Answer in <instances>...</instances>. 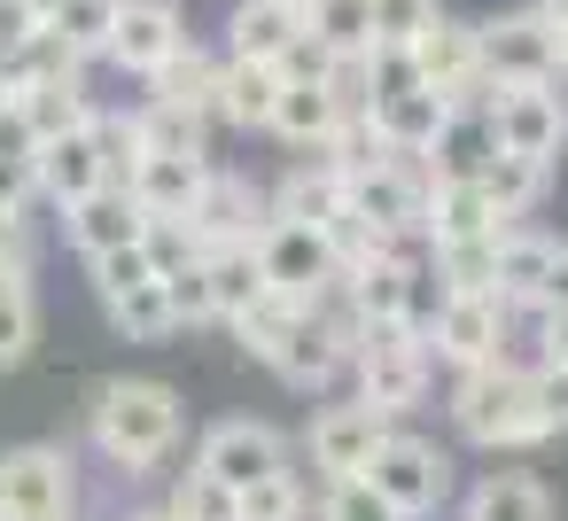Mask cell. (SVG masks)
Returning a JSON list of instances; mask_svg holds the SVG:
<instances>
[{
	"instance_id": "25",
	"label": "cell",
	"mask_w": 568,
	"mask_h": 521,
	"mask_svg": "<svg viewBox=\"0 0 568 521\" xmlns=\"http://www.w3.org/2000/svg\"><path fill=\"white\" fill-rule=\"evenodd\" d=\"M273 211L281 218H304V226H327V218H343L351 211V180L320 156V164H296L281 187H273Z\"/></svg>"
},
{
	"instance_id": "13",
	"label": "cell",
	"mask_w": 568,
	"mask_h": 521,
	"mask_svg": "<svg viewBox=\"0 0 568 521\" xmlns=\"http://www.w3.org/2000/svg\"><path fill=\"white\" fill-rule=\"evenodd\" d=\"M195 467H211L219 482L250 490V482H265V474L288 467V443H281V428H265V420H219V428L203 436Z\"/></svg>"
},
{
	"instance_id": "12",
	"label": "cell",
	"mask_w": 568,
	"mask_h": 521,
	"mask_svg": "<svg viewBox=\"0 0 568 521\" xmlns=\"http://www.w3.org/2000/svg\"><path fill=\"white\" fill-rule=\"evenodd\" d=\"M180 48H187V24H180L172 0H125V9H118V32H110V63L118 71L156 79Z\"/></svg>"
},
{
	"instance_id": "4",
	"label": "cell",
	"mask_w": 568,
	"mask_h": 521,
	"mask_svg": "<svg viewBox=\"0 0 568 521\" xmlns=\"http://www.w3.org/2000/svg\"><path fill=\"white\" fill-rule=\"evenodd\" d=\"M506 319H514V304L498 296V288H452L444 296V311H436V335H428V350L444 358V366H490V358H506Z\"/></svg>"
},
{
	"instance_id": "59",
	"label": "cell",
	"mask_w": 568,
	"mask_h": 521,
	"mask_svg": "<svg viewBox=\"0 0 568 521\" xmlns=\"http://www.w3.org/2000/svg\"><path fill=\"white\" fill-rule=\"evenodd\" d=\"M288 9H304V17H312V9H320V0H288Z\"/></svg>"
},
{
	"instance_id": "31",
	"label": "cell",
	"mask_w": 568,
	"mask_h": 521,
	"mask_svg": "<svg viewBox=\"0 0 568 521\" xmlns=\"http://www.w3.org/2000/svg\"><path fill=\"white\" fill-rule=\"evenodd\" d=\"M40 343V304H32V273L0 265V374H17Z\"/></svg>"
},
{
	"instance_id": "5",
	"label": "cell",
	"mask_w": 568,
	"mask_h": 521,
	"mask_svg": "<svg viewBox=\"0 0 568 521\" xmlns=\"http://www.w3.org/2000/svg\"><path fill=\"white\" fill-rule=\"evenodd\" d=\"M428 172H420V156H389V164H374V172H351V211L358 218H374L389 242H413V234H428Z\"/></svg>"
},
{
	"instance_id": "36",
	"label": "cell",
	"mask_w": 568,
	"mask_h": 521,
	"mask_svg": "<svg viewBox=\"0 0 568 521\" xmlns=\"http://www.w3.org/2000/svg\"><path fill=\"white\" fill-rule=\"evenodd\" d=\"M110 319H118L125 343H164V335L180 327V304H172L164 280H141V288H125V296L110 304Z\"/></svg>"
},
{
	"instance_id": "27",
	"label": "cell",
	"mask_w": 568,
	"mask_h": 521,
	"mask_svg": "<svg viewBox=\"0 0 568 521\" xmlns=\"http://www.w3.org/2000/svg\"><path fill=\"white\" fill-rule=\"evenodd\" d=\"M203 265H211V296H219V319H242L273 280H265V257H257V242H219V249H203Z\"/></svg>"
},
{
	"instance_id": "35",
	"label": "cell",
	"mask_w": 568,
	"mask_h": 521,
	"mask_svg": "<svg viewBox=\"0 0 568 521\" xmlns=\"http://www.w3.org/2000/svg\"><path fill=\"white\" fill-rule=\"evenodd\" d=\"M483 195H490L506 218H529V211H537V195H545V164H537V156L498 149V156L483 164Z\"/></svg>"
},
{
	"instance_id": "26",
	"label": "cell",
	"mask_w": 568,
	"mask_h": 521,
	"mask_svg": "<svg viewBox=\"0 0 568 521\" xmlns=\"http://www.w3.org/2000/svg\"><path fill=\"white\" fill-rule=\"evenodd\" d=\"M498 156V133H490V110H459L444 125V141L428 149V180H483V164Z\"/></svg>"
},
{
	"instance_id": "20",
	"label": "cell",
	"mask_w": 568,
	"mask_h": 521,
	"mask_svg": "<svg viewBox=\"0 0 568 521\" xmlns=\"http://www.w3.org/2000/svg\"><path fill=\"white\" fill-rule=\"evenodd\" d=\"M459 110L436 94V86H413V94H389V102H374V125H382V141L397 149V156H428L436 141H444V125H452Z\"/></svg>"
},
{
	"instance_id": "10",
	"label": "cell",
	"mask_w": 568,
	"mask_h": 521,
	"mask_svg": "<svg viewBox=\"0 0 568 521\" xmlns=\"http://www.w3.org/2000/svg\"><path fill=\"white\" fill-rule=\"evenodd\" d=\"M0 521H71V459L24 443L0 459Z\"/></svg>"
},
{
	"instance_id": "6",
	"label": "cell",
	"mask_w": 568,
	"mask_h": 521,
	"mask_svg": "<svg viewBox=\"0 0 568 521\" xmlns=\"http://www.w3.org/2000/svg\"><path fill=\"white\" fill-rule=\"evenodd\" d=\"M257 257H265V280H273L281 296H296V304H312V296L343 273L327 226H304V218H281V211L257 226Z\"/></svg>"
},
{
	"instance_id": "52",
	"label": "cell",
	"mask_w": 568,
	"mask_h": 521,
	"mask_svg": "<svg viewBox=\"0 0 568 521\" xmlns=\"http://www.w3.org/2000/svg\"><path fill=\"white\" fill-rule=\"evenodd\" d=\"M537 358H545V366H568V304H545V327H537Z\"/></svg>"
},
{
	"instance_id": "39",
	"label": "cell",
	"mask_w": 568,
	"mask_h": 521,
	"mask_svg": "<svg viewBox=\"0 0 568 521\" xmlns=\"http://www.w3.org/2000/svg\"><path fill=\"white\" fill-rule=\"evenodd\" d=\"M312 32H320L335 55H358V48H374V9H366V0H320V9H312Z\"/></svg>"
},
{
	"instance_id": "54",
	"label": "cell",
	"mask_w": 568,
	"mask_h": 521,
	"mask_svg": "<svg viewBox=\"0 0 568 521\" xmlns=\"http://www.w3.org/2000/svg\"><path fill=\"white\" fill-rule=\"evenodd\" d=\"M545 304H568V242H560V257H552V280H545ZM537 304V311H545Z\"/></svg>"
},
{
	"instance_id": "19",
	"label": "cell",
	"mask_w": 568,
	"mask_h": 521,
	"mask_svg": "<svg viewBox=\"0 0 568 521\" xmlns=\"http://www.w3.org/2000/svg\"><path fill=\"white\" fill-rule=\"evenodd\" d=\"M304 32H312V17H304V9H288V0H242V9L226 17V55L281 63Z\"/></svg>"
},
{
	"instance_id": "24",
	"label": "cell",
	"mask_w": 568,
	"mask_h": 521,
	"mask_svg": "<svg viewBox=\"0 0 568 521\" xmlns=\"http://www.w3.org/2000/svg\"><path fill=\"white\" fill-rule=\"evenodd\" d=\"M335 125H343V110H335V94L320 86V79H288L281 86V110H273V133L288 141V149H327L335 141Z\"/></svg>"
},
{
	"instance_id": "17",
	"label": "cell",
	"mask_w": 568,
	"mask_h": 521,
	"mask_svg": "<svg viewBox=\"0 0 568 521\" xmlns=\"http://www.w3.org/2000/svg\"><path fill=\"white\" fill-rule=\"evenodd\" d=\"M187 218H195V234L219 249V242H257V226L273 218V203H257V187H250V180L211 172V187H203V203H195Z\"/></svg>"
},
{
	"instance_id": "58",
	"label": "cell",
	"mask_w": 568,
	"mask_h": 521,
	"mask_svg": "<svg viewBox=\"0 0 568 521\" xmlns=\"http://www.w3.org/2000/svg\"><path fill=\"white\" fill-rule=\"evenodd\" d=\"M560 79H568V24H560Z\"/></svg>"
},
{
	"instance_id": "45",
	"label": "cell",
	"mask_w": 568,
	"mask_h": 521,
	"mask_svg": "<svg viewBox=\"0 0 568 521\" xmlns=\"http://www.w3.org/2000/svg\"><path fill=\"white\" fill-rule=\"evenodd\" d=\"M327 521H405V513H397L366 474H343V482L327 490Z\"/></svg>"
},
{
	"instance_id": "2",
	"label": "cell",
	"mask_w": 568,
	"mask_h": 521,
	"mask_svg": "<svg viewBox=\"0 0 568 521\" xmlns=\"http://www.w3.org/2000/svg\"><path fill=\"white\" fill-rule=\"evenodd\" d=\"M94 443L110 467L149 474L172 443H180V397L164 381H110L94 397Z\"/></svg>"
},
{
	"instance_id": "21",
	"label": "cell",
	"mask_w": 568,
	"mask_h": 521,
	"mask_svg": "<svg viewBox=\"0 0 568 521\" xmlns=\"http://www.w3.org/2000/svg\"><path fill=\"white\" fill-rule=\"evenodd\" d=\"M203 187H211L203 156H141V172H133V195L149 218H187L203 203Z\"/></svg>"
},
{
	"instance_id": "1",
	"label": "cell",
	"mask_w": 568,
	"mask_h": 521,
	"mask_svg": "<svg viewBox=\"0 0 568 521\" xmlns=\"http://www.w3.org/2000/svg\"><path fill=\"white\" fill-rule=\"evenodd\" d=\"M452 428L483 451H521V443H545V412H537V366H467L459 389H452Z\"/></svg>"
},
{
	"instance_id": "23",
	"label": "cell",
	"mask_w": 568,
	"mask_h": 521,
	"mask_svg": "<svg viewBox=\"0 0 568 521\" xmlns=\"http://www.w3.org/2000/svg\"><path fill=\"white\" fill-rule=\"evenodd\" d=\"M343 366H351V343H343L320 311H304V319H296V335H288V343H281V358H273V374H281V381H296V389H320V381H335Z\"/></svg>"
},
{
	"instance_id": "33",
	"label": "cell",
	"mask_w": 568,
	"mask_h": 521,
	"mask_svg": "<svg viewBox=\"0 0 568 521\" xmlns=\"http://www.w3.org/2000/svg\"><path fill=\"white\" fill-rule=\"evenodd\" d=\"M219 71H226V63H211V55L187 40L149 86H156V102H187V110H211V118H219Z\"/></svg>"
},
{
	"instance_id": "46",
	"label": "cell",
	"mask_w": 568,
	"mask_h": 521,
	"mask_svg": "<svg viewBox=\"0 0 568 521\" xmlns=\"http://www.w3.org/2000/svg\"><path fill=\"white\" fill-rule=\"evenodd\" d=\"M366 9H374V40H420L444 17L436 0H366Z\"/></svg>"
},
{
	"instance_id": "50",
	"label": "cell",
	"mask_w": 568,
	"mask_h": 521,
	"mask_svg": "<svg viewBox=\"0 0 568 521\" xmlns=\"http://www.w3.org/2000/svg\"><path fill=\"white\" fill-rule=\"evenodd\" d=\"M40 187V164L32 156H0V211H24Z\"/></svg>"
},
{
	"instance_id": "16",
	"label": "cell",
	"mask_w": 568,
	"mask_h": 521,
	"mask_svg": "<svg viewBox=\"0 0 568 521\" xmlns=\"http://www.w3.org/2000/svg\"><path fill=\"white\" fill-rule=\"evenodd\" d=\"M281 63H257V55H226L219 71V118L242 125V133H273V110H281Z\"/></svg>"
},
{
	"instance_id": "57",
	"label": "cell",
	"mask_w": 568,
	"mask_h": 521,
	"mask_svg": "<svg viewBox=\"0 0 568 521\" xmlns=\"http://www.w3.org/2000/svg\"><path fill=\"white\" fill-rule=\"evenodd\" d=\"M133 521H180V513H172V505H149V513H133Z\"/></svg>"
},
{
	"instance_id": "51",
	"label": "cell",
	"mask_w": 568,
	"mask_h": 521,
	"mask_svg": "<svg viewBox=\"0 0 568 521\" xmlns=\"http://www.w3.org/2000/svg\"><path fill=\"white\" fill-rule=\"evenodd\" d=\"M0 265L32 273V226H24V211H0Z\"/></svg>"
},
{
	"instance_id": "44",
	"label": "cell",
	"mask_w": 568,
	"mask_h": 521,
	"mask_svg": "<svg viewBox=\"0 0 568 521\" xmlns=\"http://www.w3.org/2000/svg\"><path fill=\"white\" fill-rule=\"evenodd\" d=\"M242 521H304V490H296V474L281 467V474L250 482V490H242Z\"/></svg>"
},
{
	"instance_id": "37",
	"label": "cell",
	"mask_w": 568,
	"mask_h": 521,
	"mask_svg": "<svg viewBox=\"0 0 568 521\" xmlns=\"http://www.w3.org/2000/svg\"><path fill=\"white\" fill-rule=\"evenodd\" d=\"M172 513H180V521H242V490L219 482L211 467H187L180 490H172Z\"/></svg>"
},
{
	"instance_id": "28",
	"label": "cell",
	"mask_w": 568,
	"mask_h": 521,
	"mask_svg": "<svg viewBox=\"0 0 568 521\" xmlns=\"http://www.w3.org/2000/svg\"><path fill=\"white\" fill-rule=\"evenodd\" d=\"M467 521H552V490L537 474H483L467 490Z\"/></svg>"
},
{
	"instance_id": "49",
	"label": "cell",
	"mask_w": 568,
	"mask_h": 521,
	"mask_svg": "<svg viewBox=\"0 0 568 521\" xmlns=\"http://www.w3.org/2000/svg\"><path fill=\"white\" fill-rule=\"evenodd\" d=\"M0 156H32L40 164V125L24 118V102H0Z\"/></svg>"
},
{
	"instance_id": "43",
	"label": "cell",
	"mask_w": 568,
	"mask_h": 521,
	"mask_svg": "<svg viewBox=\"0 0 568 521\" xmlns=\"http://www.w3.org/2000/svg\"><path fill=\"white\" fill-rule=\"evenodd\" d=\"M141 242H149L156 273H180V265H195V257L211 249V242L195 234V218H149V234H141Z\"/></svg>"
},
{
	"instance_id": "29",
	"label": "cell",
	"mask_w": 568,
	"mask_h": 521,
	"mask_svg": "<svg viewBox=\"0 0 568 521\" xmlns=\"http://www.w3.org/2000/svg\"><path fill=\"white\" fill-rule=\"evenodd\" d=\"M17 102H24V118L40 125V141H63V133L94 125V102H87V79H79V71L40 79V86H32V94H17Z\"/></svg>"
},
{
	"instance_id": "30",
	"label": "cell",
	"mask_w": 568,
	"mask_h": 521,
	"mask_svg": "<svg viewBox=\"0 0 568 521\" xmlns=\"http://www.w3.org/2000/svg\"><path fill=\"white\" fill-rule=\"evenodd\" d=\"M141 141H149V156H211V110H187V102H156L149 94Z\"/></svg>"
},
{
	"instance_id": "7",
	"label": "cell",
	"mask_w": 568,
	"mask_h": 521,
	"mask_svg": "<svg viewBox=\"0 0 568 521\" xmlns=\"http://www.w3.org/2000/svg\"><path fill=\"white\" fill-rule=\"evenodd\" d=\"M366 482L405 513V521H420V513H436L444 505V490H452V459L436 451V443H420V436H382V451H374V467H366Z\"/></svg>"
},
{
	"instance_id": "55",
	"label": "cell",
	"mask_w": 568,
	"mask_h": 521,
	"mask_svg": "<svg viewBox=\"0 0 568 521\" xmlns=\"http://www.w3.org/2000/svg\"><path fill=\"white\" fill-rule=\"evenodd\" d=\"M537 17H552V24H568V0H529Z\"/></svg>"
},
{
	"instance_id": "40",
	"label": "cell",
	"mask_w": 568,
	"mask_h": 521,
	"mask_svg": "<svg viewBox=\"0 0 568 521\" xmlns=\"http://www.w3.org/2000/svg\"><path fill=\"white\" fill-rule=\"evenodd\" d=\"M436 273H444V288H498V234L490 242H444Z\"/></svg>"
},
{
	"instance_id": "56",
	"label": "cell",
	"mask_w": 568,
	"mask_h": 521,
	"mask_svg": "<svg viewBox=\"0 0 568 521\" xmlns=\"http://www.w3.org/2000/svg\"><path fill=\"white\" fill-rule=\"evenodd\" d=\"M24 9H32V17H40V24H48V17H55V9H63V0H24Z\"/></svg>"
},
{
	"instance_id": "38",
	"label": "cell",
	"mask_w": 568,
	"mask_h": 521,
	"mask_svg": "<svg viewBox=\"0 0 568 521\" xmlns=\"http://www.w3.org/2000/svg\"><path fill=\"white\" fill-rule=\"evenodd\" d=\"M320 156H327V164L351 180V172H374V164H389L397 149L382 141V125H374V110H366V118H343V125H335V141H327Z\"/></svg>"
},
{
	"instance_id": "41",
	"label": "cell",
	"mask_w": 568,
	"mask_h": 521,
	"mask_svg": "<svg viewBox=\"0 0 568 521\" xmlns=\"http://www.w3.org/2000/svg\"><path fill=\"white\" fill-rule=\"evenodd\" d=\"M94 265V288H102V304H118L125 288H141V280H164L156 273V257H149V242H125V249H102V257H87Z\"/></svg>"
},
{
	"instance_id": "34",
	"label": "cell",
	"mask_w": 568,
	"mask_h": 521,
	"mask_svg": "<svg viewBox=\"0 0 568 521\" xmlns=\"http://www.w3.org/2000/svg\"><path fill=\"white\" fill-rule=\"evenodd\" d=\"M118 9L125 0H63V9L48 17V32L87 63V55H110V32H118Z\"/></svg>"
},
{
	"instance_id": "32",
	"label": "cell",
	"mask_w": 568,
	"mask_h": 521,
	"mask_svg": "<svg viewBox=\"0 0 568 521\" xmlns=\"http://www.w3.org/2000/svg\"><path fill=\"white\" fill-rule=\"evenodd\" d=\"M304 311H312V304H296V296H281V288H265V296H257L242 319H226V327L242 335V350H250V358H265V366H273V358H281V343L296 335V319H304Z\"/></svg>"
},
{
	"instance_id": "48",
	"label": "cell",
	"mask_w": 568,
	"mask_h": 521,
	"mask_svg": "<svg viewBox=\"0 0 568 521\" xmlns=\"http://www.w3.org/2000/svg\"><path fill=\"white\" fill-rule=\"evenodd\" d=\"M537 412H545L552 436L568 428V366H545V358H537Z\"/></svg>"
},
{
	"instance_id": "11",
	"label": "cell",
	"mask_w": 568,
	"mask_h": 521,
	"mask_svg": "<svg viewBox=\"0 0 568 521\" xmlns=\"http://www.w3.org/2000/svg\"><path fill=\"white\" fill-rule=\"evenodd\" d=\"M382 436H389V412L382 405H327L320 420H312V459H320V474L327 482H343V474H366L374 467V451H382Z\"/></svg>"
},
{
	"instance_id": "8",
	"label": "cell",
	"mask_w": 568,
	"mask_h": 521,
	"mask_svg": "<svg viewBox=\"0 0 568 521\" xmlns=\"http://www.w3.org/2000/svg\"><path fill=\"white\" fill-rule=\"evenodd\" d=\"M490 133H498V149L552 164V156L568 149V94H560L552 79H537V86H498V94H490Z\"/></svg>"
},
{
	"instance_id": "3",
	"label": "cell",
	"mask_w": 568,
	"mask_h": 521,
	"mask_svg": "<svg viewBox=\"0 0 568 521\" xmlns=\"http://www.w3.org/2000/svg\"><path fill=\"white\" fill-rule=\"evenodd\" d=\"M351 366H358V397L382 405L389 420L428 397V335H413L405 319H366Z\"/></svg>"
},
{
	"instance_id": "15",
	"label": "cell",
	"mask_w": 568,
	"mask_h": 521,
	"mask_svg": "<svg viewBox=\"0 0 568 521\" xmlns=\"http://www.w3.org/2000/svg\"><path fill=\"white\" fill-rule=\"evenodd\" d=\"M514 218L483 195V180H436L428 187V242L444 249V242H490V234H506Z\"/></svg>"
},
{
	"instance_id": "47",
	"label": "cell",
	"mask_w": 568,
	"mask_h": 521,
	"mask_svg": "<svg viewBox=\"0 0 568 521\" xmlns=\"http://www.w3.org/2000/svg\"><path fill=\"white\" fill-rule=\"evenodd\" d=\"M164 288H172V304H180V327L219 319V296H211V265H203V257H195V265H180V273H164Z\"/></svg>"
},
{
	"instance_id": "53",
	"label": "cell",
	"mask_w": 568,
	"mask_h": 521,
	"mask_svg": "<svg viewBox=\"0 0 568 521\" xmlns=\"http://www.w3.org/2000/svg\"><path fill=\"white\" fill-rule=\"evenodd\" d=\"M32 32H40V17L24 9V0H0V55H17Z\"/></svg>"
},
{
	"instance_id": "22",
	"label": "cell",
	"mask_w": 568,
	"mask_h": 521,
	"mask_svg": "<svg viewBox=\"0 0 568 521\" xmlns=\"http://www.w3.org/2000/svg\"><path fill=\"white\" fill-rule=\"evenodd\" d=\"M552 257H560V242L514 218V226L498 234V296H506V304H545V280H552Z\"/></svg>"
},
{
	"instance_id": "18",
	"label": "cell",
	"mask_w": 568,
	"mask_h": 521,
	"mask_svg": "<svg viewBox=\"0 0 568 521\" xmlns=\"http://www.w3.org/2000/svg\"><path fill=\"white\" fill-rule=\"evenodd\" d=\"M141 234H149V211H141L133 187H94L87 203H71V242H79L87 257L125 249V242H141Z\"/></svg>"
},
{
	"instance_id": "9",
	"label": "cell",
	"mask_w": 568,
	"mask_h": 521,
	"mask_svg": "<svg viewBox=\"0 0 568 521\" xmlns=\"http://www.w3.org/2000/svg\"><path fill=\"white\" fill-rule=\"evenodd\" d=\"M483 71L498 86H537L560 71V24L537 17V9H514V17H490L483 24Z\"/></svg>"
},
{
	"instance_id": "14",
	"label": "cell",
	"mask_w": 568,
	"mask_h": 521,
	"mask_svg": "<svg viewBox=\"0 0 568 521\" xmlns=\"http://www.w3.org/2000/svg\"><path fill=\"white\" fill-rule=\"evenodd\" d=\"M94 187H110V156H102V141H94V125H79V133H63V141H40V195L48 203H87Z\"/></svg>"
},
{
	"instance_id": "60",
	"label": "cell",
	"mask_w": 568,
	"mask_h": 521,
	"mask_svg": "<svg viewBox=\"0 0 568 521\" xmlns=\"http://www.w3.org/2000/svg\"><path fill=\"white\" fill-rule=\"evenodd\" d=\"M0 102H17V94H9V79H0Z\"/></svg>"
},
{
	"instance_id": "42",
	"label": "cell",
	"mask_w": 568,
	"mask_h": 521,
	"mask_svg": "<svg viewBox=\"0 0 568 521\" xmlns=\"http://www.w3.org/2000/svg\"><path fill=\"white\" fill-rule=\"evenodd\" d=\"M320 86L335 94V110H343V118H366V110H374V48H358V55H335Z\"/></svg>"
}]
</instances>
